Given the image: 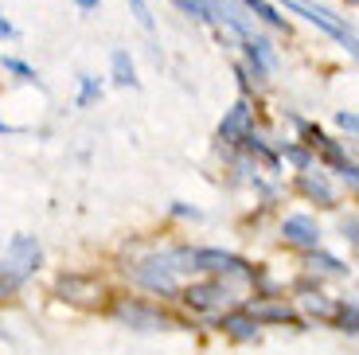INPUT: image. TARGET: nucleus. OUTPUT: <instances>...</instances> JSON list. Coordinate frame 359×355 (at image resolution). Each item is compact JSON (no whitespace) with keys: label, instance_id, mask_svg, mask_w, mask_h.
I'll return each instance as SVG.
<instances>
[{"label":"nucleus","instance_id":"obj_5","mask_svg":"<svg viewBox=\"0 0 359 355\" xmlns=\"http://www.w3.org/2000/svg\"><path fill=\"white\" fill-rule=\"evenodd\" d=\"M285 8H293L297 16H305V20H313V24H320L324 32H328V36H336V39H340L344 47H348V51H355V32H351V27H344L340 20L332 16V12H324V8H313L309 0H285Z\"/></svg>","mask_w":359,"mask_h":355},{"label":"nucleus","instance_id":"obj_19","mask_svg":"<svg viewBox=\"0 0 359 355\" xmlns=\"http://www.w3.org/2000/svg\"><path fill=\"white\" fill-rule=\"evenodd\" d=\"M98 94H102V86H98V82H94V79H82V94H79V106H90V102L98 98Z\"/></svg>","mask_w":359,"mask_h":355},{"label":"nucleus","instance_id":"obj_2","mask_svg":"<svg viewBox=\"0 0 359 355\" xmlns=\"http://www.w3.org/2000/svg\"><path fill=\"white\" fill-rule=\"evenodd\" d=\"M59 297L71 304H82V309H98L106 304V285H98L94 277H82V274H63L59 277Z\"/></svg>","mask_w":359,"mask_h":355},{"label":"nucleus","instance_id":"obj_9","mask_svg":"<svg viewBox=\"0 0 359 355\" xmlns=\"http://www.w3.org/2000/svg\"><path fill=\"white\" fill-rule=\"evenodd\" d=\"M301 192H305L309 199H316L320 207H336V192H332V184L320 176V172H313V168H301Z\"/></svg>","mask_w":359,"mask_h":355},{"label":"nucleus","instance_id":"obj_13","mask_svg":"<svg viewBox=\"0 0 359 355\" xmlns=\"http://www.w3.org/2000/svg\"><path fill=\"white\" fill-rule=\"evenodd\" d=\"M305 309L313 312V316H320V320H332L340 304H336V301H328L324 293H313V289H305Z\"/></svg>","mask_w":359,"mask_h":355},{"label":"nucleus","instance_id":"obj_6","mask_svg":"<svg viewBox=\"0 0 359 355\" xmlns=\"http://www.w3.org/2000/svg\"><path fill=\"white\" fill-rule=\"evenodd\" d=\"M184 301L196 312H215V309H223V304H231V293H226V285H219V281H203V285H188V289H184Z\"/></svg>","mask_w":359,"mask_h":355},{"label":"nucleus","instance_id":"obj_12","mask_svg":"<svg viewBox=\"0 0 359 355\" xmlns=\"http://www.w3.org/2000/svg\"><path fill=\"white\" fill-rule=\"evenodd\" d=\"M309 266L316 269V274H328V277H348L351 266H344V262H336L332 254H320V246L313 250V257H309Z\"/></svg>","mask_w":359,"mask_h":355},{"label":"nucleus","instance_id":"obj_17","mask_svg":"<svg viewBox=\"0 0 359 355\" xmlns=\"http://www.w3.org/2000/svg\"><path fill=\"white\" fill-rule=\"evenodd\" d=\"M285 156L293 160L297 168H313V156H309V152L301 149V145H289V149H285Z\"/></svg>","mask_w":359,"mask_h":355},{"label":"nucleus","instance_id":"obj_16","mask_svg":"<svg viewBox=\"0 0 359 355\" xmlns=\"http://www.w3.org/2000/svg\"><path fill=\"white\" fill-rule=\"evenodd\" d=\"M246 8H250V12H258V16L266 20V24H273V27H285V20H281L278 12L269 8L266 0H246Z\"/></svg>","mask_w":359,"mask_h":355},{"label":"nucleus","instance_id":"obj_7","mask_svg":"<svg viewBox=\"0 0 359 355\" xmlns=\"http://www.w3.org/2000/svg\"><path fill=\"white\" fill-rule=\"evenodd\" d=\"M281 234H285V242H293V246H305V250L320 246V231H316V222L309 219V215H293V219H285Z\"/></svg>","mask_w":359,"mask_h":355},{"label":"nucleus","instance_id":"obj_25","mask_svg":"<svg viewBox=\"0 0 359 355\" xmlns=\"http://www.w3.org/2000/svg\"><path fill=\"white\" fill-rule=\"evenodd\" d=\"M348 4H355V0H348Z\"/></svg>","mask_w":359,"mask_h":355},{"label":"nucleus","instance_id":"obj_23","mask_svg":"<svg viewBox=\"0 0 359 355\" xmlns=\"http://www.w3.org/2000/svg\"><path fill=\"white\" fill-rule=\"evenodd\" d=\"M0 36H16V27H12L8 20H0Z\"/></svg>","mask_w":359,"mask_h":355},{"label":"nucleus","instance_id":"obj_14","mask_svg":"<svg viewBox=\"0 0 359 355\" xmlns=\"http://www.w3.org/2000/svg\"><path fill=\"white\" fill-rule=\"evenodd\" d=\"M114 82H121V86H137V74H133V59H129V51H114Z\"/></svg>","mask_w":359,"mask_h":355},{"label":"nucleus","instance_id":"obj_3","mask_svg":"<svg viewBox=\"0 0 359 355\" xmlns=\"http://www.w3.org/2000/svg\"><path fill=\"white\" fill-rule=\"evenodd\" d=\"M117 320L121 324H129V328L137 332H161L168 328V316H164L161 309H153V304H141V301H117Z\"/></svg>","mask_w":359,"mask_h":355},{"label":"nucleus","instance_id":"obj_21","mask_svg":"<svg viewBox=\"0 0 359 355\" xmlns=\"http://www.w3.org/2000/svg\"><path fill=\"white\" fill-rule=\"evenodd\" d=\"M340 125H344V129H348V133H355V129H359L355 114H340Z\"/></svg>","mask_w":359,"mask_h":355},{"label":"nucleus","instance_id":"obj_15","mask_svg":"<svg viewBox=\"0 0 359 355\" xmlns=\"http://www.w3.org/2000/svg\"><path fill=\"white\" fill-rule=\"evenodd\" d=\"M336 320H340V332L355 336V324H359V309H355V301L340 304V309H336Z\"/></svg>","mask_w":359,"mask_h":355},{"label":"nucleus","instance_id":"obj_18","mask_svg":"<svg viewBox=\"0 0 359 355\" xmlns=\"http://www.w3.org/2000/svg\"><path fill=\"white\" fill-rule=\"evenodd\" d=\"M4 71H12V74H20L24 82H36V71L32 67H24L20 59H4Z\"/></svg>","mask_w":359,"mask_h":355},{"label":"nucleus","instance_id":"obj_24","mask_svg":"<svg viewBox=\"0 0 359 355\" xmlns=\"http://www.w3.org/2000/svg\"><path fill=\"white\" fill-rule=\"evenodd\" d=\"M79 8H86V12H90V8H98V0H79Z\"/></svg>","mask_w":359,"mask_h":355},{"label":"nucleus","instance_id":"obj_8","mask_svg":"<svg viewBox=\"0 0 359 355\" xmlns=\"http://www.w3.org/2000/svg\"><path fill=\"white\" fill-rule=\"evenodd\" d=\"M246 129H250V106H246V102H234V106L226 109L223 125H219V137H223L226 145H238Z\"/></svg>","mask_w":359,"mask_h":355},{"label":"nucleus","instance_id":"obj_4","mask_svg":"<svg viewBox=\"0 0 359 355\" xmlns=\"http://www.w3.org/2000/svg\"><path fill=\"white\" fill-rule=\"evenodd\" d=\"M191 262H196V269H207V274H231L238 281H250L254 277L243 257L223 254V250H191Z\"/></svg>","mask_w":359,"mask_h":355},{"label":"nucleus","instance_id":"obj_1","mask_svg":"<svg viewBox=\"0 0 359 355\" xmlns=\"http://www.w3.org/2000/svg\"><path fill=\"white\" fill-rule=\"evenodd\" d=\"M39 257H43L39 242L32 234H16L8 242V250H4V257H0V297L16 293L20 285L39 269Z\"/></svg>","mask_w":359,"mask_h":355},{"label":"nucleus","instance_id":"obj_20","mask_svg":"<svg viewBox=\"0 0 359 355\" xmlns=\"http://www.w3.org/2000/svg\"><path fill=\"white\" fill-rule=\"evenodd\" d=\"M129 4H133V12L141 16V24H144V27L153 24V16H149V4H144V0H129Z\"/></svg>","mask_w":359,"mask_h":355},{"label":"nucleus","instance_id":"obj_11","mask_svg":"<svg viewBox=\"0 0 359 355\" xmlns=\"http://www.w3.org/2000/svg\"><path fill=\"white\" fill-rule=\"evenodd\" d=\"M246 312H250L254 320H269V324H297L289 304H250Z\"/></svg>","mask_w":359,"mask_h":355},{"label":"nucleus","instance_id":"obj_22","mask_svg":"<svg viewBox=\"0 0 359 355\" xmlns=\"http://www.w3.org/2000/svg\"><path fill=\"white\" fill-rule=\"evenodd\" d=\"M344 239H348V242H355V219H348V222H344Z\"/></svg>","mask_w":359,"mask_h":355},{"label":"nucleus","instance_id":"obj_10","mask_svg":"<svg viewBox=\"0 0 359 355\" xmlns=\"http://www.w3.org/2000/svg\"><path fill=\"white\" fill-rule=\"evenodd\" d=\"M219 328H223L226 336L243 340V344H254V340H258V320H254L250 312H226V316L219 320Z\"/></svg>","mask_w":359,"mask_h":355}]
</instances>
